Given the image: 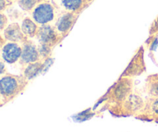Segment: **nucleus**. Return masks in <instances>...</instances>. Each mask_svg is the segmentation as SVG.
I'll use <instances>...</instances> for the list:
<instances>
[{"mask_svg":"<svg viewBox=\"0 0 158 132\" xmlns=\"http://www.w3.org/2000/svg\"><path fill=\"white\" fill-rule=\"evenodd\" d=\"M2 100L6 102L13 99L25 88V80L15 76H4L0 81Z\"/></svg>","mask_w":158,"mask_h":132,"instance_id":"1","label":"nucleus"},{"mask_svg":"<svg viewBox=\"0 0 158 132\" xmlns=\"http://www.w3.org/2000/svg\"><path fill=\"white\" fill-rule=\"evenodd\" d=\"M32 16L37 23L46 24L53 19V8L49 3H42L35 8Z\"/></svg>","mask_w":158,"mask_h":132,"instance_id":"2","label":"nucleus"},{"mask_svg":"<svg viewBox=\"0 0 158 132\" xmlns=\"http://www.w3.org/2000/svg\"><path fill=\"white\" fill-rule=\"evenodd\" d=\"M23 49L16 43L9 42L6 43L2 49V57L8 63H14L21 58Z\"/></svg>","mask_w":158,"mask_h":132,"instance_id":"3","label":"nucleus"},{"mask_svg":"<svg viewBox=\"0 0 158 132\" xmlns=\"http://www.w3.org/2000/svg\"><path fill=\"white\" fill-rule=\"evenodd\" d=\"M20 59L22 63L26 64L36 62L39 59V51L36 46L30 43L24 44Z\"/></svg>","mask_w":158,"mask_h":132,"instance_id":"4","label":"nucleus"},{"mask_svg":"<svg viewBox=\"0 0 158 132\" xmlns=\"http://www.w3.org/2000/svg\"><path fill=\"white\" fill-rule=\"evenodd\" d=\"M23 32L17 23L9 25L4 31L5 38L10 42H19L23 39Z\"/></svg>","mask_w":158,"mask_h":132,"instance_id":"5","label":"nucleus"},{"mask_svg":"<svg viewBox=\"0 0 158 132\" xmlns=\"http://www.w3.org/2000/svg\"><path fill=\"white\" fill-rule=\"evenodd\" d=\"M145 115L148 120L158 123V97H150L145 104Z\"/></svg>","mask_w":158,"mask_h":132,"instance_id":"6","label":"nucleus"},{"mask_svg":"<svg viewBox=\"0 0 158 132\" xmlns=\"http://www.w3.org/2000/svg\"><path fill=\"white\" fill-rule=\"evenodd\" d=\"M131 90V83L127 82H121L117 86L114 91V97L117 101H124L128 96Z\"/></svg>","mask_w":158,"mask_h":132,"instance_id":"7","label":"nucleus"},{"mask_svg":"<svg viewBox=\"0 0 158 132\" xmlns=\"http://www.w3.org/2000/svg\"><path fill=\"white\" fill-rule=\"evenodd\" d=\"M38 36L40 41L43 42L44 44L49 43V42L52 41L55 39V33H54L53 30L51 29L50 26H45L40 28L38 32Z\"/></svg>","mask_w":158,"mask_h":132,"instance_id":"8","label":"nucleus"},{"mask_svg":"<svg viewBox=\"0 0 158 132\" xmlns=\"http://www.w3.org/2000/svg\"><path fill=\"white\" fill-rule=\"evenodd\" d=\"M147 83L148 93L151 97H158V74L150 77Z\"/></svg>","mask_w":158,"mask_h":132,"instance_id":"9","label":"nucleus"},{"mask_svg":"<svg viewBox=\"0 0 158 132\" xmlns=\"http://www.w3.org/2000/svg\"><path fill=\"white\" fill-rule=\"evenodd\" d=\"M22 31L24 35L28 36H33L37 32V26L30 19H25L22 24Z\"/></svg>","mask_w":158,"mask_h":132,"instance_id":"10","label":"nucleus"},{"mask_svg":"<svg viewBox=\"0 0 158 132\" xmlns=\"http://www.w3.org/2000/svg\"><path fill=\"white\" fill-rule=\"evenodd\" d=\"M41 70H42L41 63L35 62V63H29L27 67L26 68V70H25L24 71L25 77L29 79V80L32 79L39 74V72H40Z\"/></svg>","mask_w":158,"mask_h":132,"instance_id":"11","label":"nucleus"},{"mask_svg":"<svg viewBox=\"0 0 158 132\" xmlns=\"http://www.w3.org/2000/svg\"><path fill=\"white\" fill-rule=\"evenodd\" d=\"M73 23V16L70 14H66L63 15L58 22L57 28L60 32H66L69 29Z\"/></svg>","mask_w":158,"mask_h":132,"instance_id":"12","label":"nucleus"},{"mask_svg":"<svg viewBox=\"0 0 158 132\" xmlns=\"http://www.w3.org/2000/svg\"><path fill=\"white\" fill-rule=\"evenodd\" d=\"M63 4L66 9L73 11L80 7L82 0H63Z\"/></svg>","mask_w":158,"mask_h":132,"instance_id":"13","label":"nucleus"},{"mask_svg":"<svg viewBox=\"0 0 158 132\" xmlns=\"http://www.w3.org/2000/svg\"><path fill=\"white\" fill-rule=\"evenodd\" d=\"M18 2L22 9L29 11L35 6L36 0H19Z\"/></svg>","mask_w":158,"mask_h":132,"instance_id":"14","label":"nucleus"},{"mask_svg":"<svg viewBox=\"0 0 158 132\" xmlns=\"http://www.w3.org/2000/svg\"><path fill=\"white\" fill-rule=\"evenodd\" d=\"M5 20H6V19H5L4 15H2H2H1V29H2H2H4Z\"/></svg>","mask_w":158,"mask_h":132,"instance_id":"15","label":"nucleus"},{"mask_svg":"<svg viewBox=\"0 0 158 132\" xmlns=\"http://www.w3.org/2000/svg\"><path fill=\"white\" fill-rule=\"evenodd\" d=\"M3 71H4V65H3V62H1V74H3Z\"/></svg>","mask_w":158,"mask_h":132,"instance_id":"16","label":"nucleus"},{"mask_svg":"<svg viewBox=\"0 0 158 132\" xmlns=\"http://www.w3.org/2000/svg\"><path fill=\"white\" fill-rule=\"evenodd\" d=\"M4 9V0H1V9Z\"/></svg>","mask_w":158,"mask_h":132,"instance_id":"17","label":"nucleus"}]
</instances>
